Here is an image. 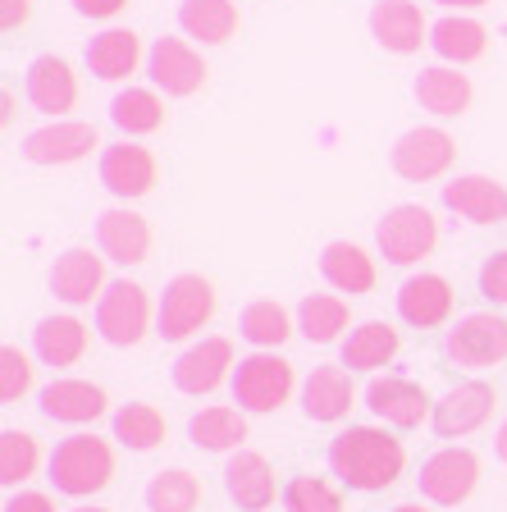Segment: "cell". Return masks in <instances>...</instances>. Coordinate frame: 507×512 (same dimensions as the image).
<instances>
[{"label": "cell", "mask_w": 507, "mask_h": 512, "mask_svg": "<svg viewBox=\"0 0 507 512\" xmlns=\"http://www.w3.org/2000/svg\"><path fill=\"white\" fill-rule=\"evenodd\" d=\"M329 471H334L348 490L380 494L407 471V448L393 430L384 426H348L329 439Z\"/></svg>", "instance_id": "cell-1"}, {"label": "cell", "mask_w": 507, "mask_h": 512, "mask_svg": "<svg viewBox=\"0 0 507 512\" xmlns=\"http://www.w3.org/2000/svg\"><path fill=\"white\" fill-rule=\"evenodd\" d=\"M46 467H51L55 494L87 499V494H101L115 480V448L101 435H69L55 444Z\"/></svg>", "instance_id": "cell-2"}, {"label": "cell", "mask_w": 507, "mask_h": 512, "mask_svg": "<svg viewBox=\"0 0 507 512\" xmlns=\"http://www.w3.org/2000/svg\"><path fill=\"white\" fill-rule=\"evenodd\" d=\"M151 330H156V307H151L147 288L133 279H110L96 302V334L110 348H138Z\"/></svg>", "instance_id": "cell-3"}, {"label": "cell", "mask_w": 507, "mask_h": 512, "mask_svg": "<svg viewBox=\"0 0 507 512\" xmlns=\"http://www.w3.org/2000/svg\"><path fill=\"white\" fill-rule=\"evenodd\" d=\"M215 302L220 298L206 275H174L156 302V334L165 343H188L201 334V325H211Z\"/></svg>", "instance_id": "cell-4"}, {"label": "cell", "mask_w": 507, "mask_h": 512, "mask_svg": "<svg viewBox=\"0 0 507 512\" xmlns=\"http://www.w3.org/2000/svg\"><path fill=\"white\" fill-rule=\"evenodd\" d=\"M229 384H233V403L243 412L265 416V412H279L293 398L297 375H293V362L279 357V352H252V357H243L233 366Z\"/></svg>", "instance_id": "cell-5"}, {"label": "cell", "mask_w": 507, "mask_h": 512, "mask_svg": "<svg viewBox=\"0 0 507 512\" xmlns=\"http://www.w3.org/2000/svg\"><path fill=\"white\" fill-rule=\"evenodd\" d=\"M375 247H380L389 266H421L439 247V220L425 206L402 202L393 211H384V220L375 224Z\"/></svg>", "instance_id": "cell-6"}, {"label": "cell", "mask_w": 507, "mask_h": 512, "mask_svg": "<svg viewBox=\"0 0 507 512\" xmlns=\"http://www.w3.org/2000/svg\"><path fill=\"white\" fill-rule=\"evenodd\" d=\"M448 362L462 371H489L507 362V316L498 311H471L444 334Z\"/></svg>", "instance_id": "cell-7"}, {"label": "cell", "mask_w": 507, "mask_h": 512, "mask_svg": "<svg viewBox=\"0 0 507 512\" xmlns=\"http://www.w3.org/2000/svg\"><path fill=\"white\" fill-rule=\"evenodd\" d=\"M453 160H457L453 133H444V128H434V124L407 128V133L393 142V151H389L393 174H398V179H407V183L444 179V174L453 170Z\"/></svg>", "instance_id": "cell-8"}, {"label": "cell", "mask_w": 507, "mask_h": 512, "mask_svg": "<svg viewBox=\"0 0 507 512\" xmlns=\"http://www.w3.org/2000/svg\"><path fill=\"white\" fill-rule=\"evenodd\" d=\"M421 499H430L434 508H457L476 494L480 485V458L462 444H444L439 453L421 462Z\"/></svg>", "instance_id": "cell-9"}, {"label": "cell", "mask_w": 507, "mask_h": 512, "mask_svg": "<svg viewBox=\"0 0 507 512\" xmlns=\"http://www.w3.org/2000/svg\"><path fill=\"white\" fill-rule=\"evenodd\" d=\"M233 343L224 334H211V339H197L179 352V362H174V389L188 398H206L215 394L224 380H233Z\"/></svg>", "instance_id": "cell-10"}, {"label": "cell", "mask_w": 507, "mask_h": 512, "mask_svg": "<svg viewBox=\"0 0 507 512\" xmlns=\"http://www.w3.org/2000/svg\"><path fill=\"white\" fill-rule=\"evenodd\" d=\"M96 174H101V183L115 192L119 202H138V197L156 192L160 160H156V151H151V147L124 138V142H115V147L101 151V165H96Z\"/></svg>", "instance_id": "cell-11"}, {"label": "cell", "mask_w": 507, "mask_h": 512, "mask_svg": "<svg viewBox=\"0 0 507 512\" xmlns=\"http://www.w3.org/2000/svg\"><path fill=\"white\" fill-rule=\"evenodd\" d=\"M151 247H156V229L142 211L133 206H110L96 220V252L115 261V266H142L151 261Z\"/></svg>", "instance_id": "cell-12"}, {"label": "cell", "mask_w": 507, "mask_h": 512, "mask_svg": "<svg viewBox=\"0 0 507 512\" xmlns=\"http://www.w3.org/2000/svg\"><path fill=\"white\" fill-rule=\"evenodd\" d=\"M147 74L156 83V92L165 96H197L206 87V60L197 55V46L183 42V37H156L147 51Z\"/></svg>", "instance_id": "cell-13"}, {"label": "cell", "mask_w": 507, "mask_h": 512, "mask_svg": "<svg viewBox=\"0 0 507 512\" xmlns=\"http://www.w3.org/2000/svg\"><path fill=\"white\" fill-rule=\"evenodd\" d=\"M494 403H498L494 384L462 380V384H453L439 403H434L430 426H434V435L439 439H466V435H476L489 416H494Z\"/></svg>", "instance_id": "cell-14"}, {"label": "cell", "mask_w": 507, "mask_h": 512, "mask_svg": "<svg viewBox=\"0 0 507 512\" xmlns=\"http://www.w3.org/2000/svg\"><path fill=\"white\" fill-rule=\"evenodd\" d=\"M101 147V133L96 124H83V119H51V124L32 128L23 138V160L32 165H78L92 151Z\"/></svg>", "instance_id": "cell-15"}, {"label": "cell", "mask_w": 507, "mask_h": 512, "mask_svg": "<svg viewBox=\"0 0 507 512\" xmlns=\"http://www.w3.org/2000/svg\"><path fill=\"white\" fill-rule=\"evenodd\" d=\"M366 407L393 430H416L434 416V398L407 375H375L366 384Z\"/></svg>", "instance_id": "cell-16"}, {"label": "cell", "mask_w": 507, "mask_h": 512, "mask_svg": "<svg viewBox=\"0 0 507 512\" xmlns=\"http://www.w3.org/2000/svg\"><path fill=\"white\" fill-rule=\"evenodd\" d=\"M106 284V256L92 252V247H69V252L55 256L51 293L64 307H92V302H101Z\"/></svg>", "instance_id": "cell-17"}, {"label": "cell", "mask_w": 507, "mask_h": 512, "mask_svg": "<svg viewBox=\"0 0 507 512\" xmlns=\"http://www.w3.org/2000/svg\"><path fill=\"white\" fill-rule=\"evenodd\" d=\"M23 92H28L32 110L46 119H64L69 110H78V74L74 64L60 60V55H37L28 64V78H23Z\"/></svg>", "instance_id": "cell-18"}, {"label": "cell", "mask_w": 507, "mask_h": 512, "mask_svg": "<svg viewBox=\"0 0 507 512\" xmlns=\"http://www.w3.org/2000/svg\"><path fill=\"white\" fill-rule=\"evenodd\" d=\"M42 416L46 421H60V426H92L110 412V398L101 384L92 380H74V375H60L42 389Z\"/></svg>", "instance_id": "cell-19"}, {"label": "cell", "mask_w": 507, "mask_h": 512, "mask_svg": "<svg viewBox=\"0 0 507 512\" xmlns=\"http://www.w3.org/2000/svg\"><path fill=\"white\" fill-rule=\"evenodd\" d=\"M370 37L389 55H416L430 42V23H425L416 0H375L370 5Z\"/></svg>", "instance_id": "cell-20"}, {"label": "cell", "mask_w": 507, "mask_h": 512, "mask_svg": "<svg viewBox=\"0 0 507 512\" xmlns=\"http://www.w3.org/2000/svg\"><path fill=\"white\" fill-rule=\"evenodd\" d=\"M444 206L471 224H503L507 220V183L489 174H457L444 183Z\"/></svg>", "instance_id": "cell-21"}, {"label": "cell", "mask_w": 507, "mask_h": 512, "mask_svg": "<svg viewBox=\"0 0 507 512\" xmlns=\"http://www.w3.org/2000/svg\"><path fill=\"white\" fill-rule=\"evenodd\" d=\"M412 92L421 101V110H430L434 119H457L476 101V87H471L466 74H457V64H430V69H421Z\"/></svg>", "instance_id": "cell-22"}, {"label": "cell", "mask_w": 507, "mask_h": 512, "mask_svg": "<svg viewBox=\"0 0 507 512\" xmlns=\"http://www.w3.org/2000/svg\"><path fill=\"white\" fill-rule=\"evenodd\" d=\"M357 403V389H352V371L343 366H316V371L302 380V412L307 421H320V426H334L352 412Z\"/></svg>", "instance_id": "cell-23"}, {"label": "cell", "mask_w": 507, "mask_h": 512, "mask_svg": "<svg viewBox=\"0 0 507 512\" xmlns=\"http://www.w3.org/2000/svg\"><path fill=\"white\" fill-rule=\"evenodd\" d=\"M398 316L412 330H439L453 316V284L444 275H412L398 288Z\"/></svg>", "instance_id": "cell-24"}, {"label": "cell", "mask_w": 507, "mask_h": 512, "mask_svg": "<svg viewBox=\"0 0 507 512\" xmlns=\"http://www.w3.org/2000/svg\"><path fill=\"white\" fill-rule=\"evenodd\" d=\"M83 60L96 78L124 83V78L138 74V64H142V37L133 28H106L83 46Z\"/></svg>", "instance_id": "cell-25"}, {"label": "cell", "mask_w": 507, "mask_h": 512, "mask_svg": "<svg viewBox=\"0 0 507 512\" xmlns=\"http://www.w3.org/2000/svg\"><path fill=\"white\" fill-rule=\"evenodd\" d=\"M224 490L243 512H265L275 503V467L261 458V453H247L238 448L224 467Z\"/></svg>", "instance_id": "cell-26"}, {"label": "cell", "mask_w": 507, "mask_h": 512, "mask_svg": "<svg viewBox=\"0 0 507 512\" xmlns=\"http://www.w3.org/2000/svg\"><path fill=\"white\" fill-rule=\"evenodd\" d=\"M398 348H402V334L393 330L389 320H361V325L348 330V339H343V362L338 366L361 371V375H375L398 357Z\"/></svg>", "instance_id": "cell-27"}, {"label": "cell", "mask_w": 507, "mask_h": 512, "mask_svg": "<svg viewBox=\"0 0 507 512\" xmlns=\"http://www.w3.org/2000/svg\"><path fill=\"white\" fill-rule=\"evenodd\" d=\"M87 325L78 316H46L37 320V330H32V357L42 366H55V371H64V366H78L87 352Z\"/></svg>", "instance_id": "cell-28"}, {"label": "cell", "mask_w": 507, "mask_h": 512, "mask_svg": "<svg viewBox=\"0 0 507 512\" xmlns=\"http://www.w3.org/2000/svg\"><path fill=\"white\" fill-rule=\"evenodd\" d=\"M320 279H325L334 293H375V256L366 252V247L357 243H325V252H320Z\"/></svg>", "instance_id": "cell-29"}, {"label": "cell", "mask_w": 507, "mask_h": 512, "mask_svg": "<svg viewBox=\"0 0 507 512\" xmlns=\"http://www.w3.org/2000/svg\"><path fill=\"white\" fill-rule=\"evenodd\" d=\"M179 28L201 46H224L238 37L243 14L233 0H183L179 5Z\"/></svg>", "instance_id": "cell-30"}, {"label": "cell", "mask_w": 507, "mask_h": 512, "mask_svg": "<svg viewBox=\"0 0 507 512\" xmlns=\"http://www.w3.org/2000/svg\"><path fill=\"white\" fill-rule=\"evenodd\" d=\"M430 51L444 64H476L489 51V28L480 19H466V14H448L430 28Z\"/></svg>", "instance_id": "cell-31"}, {"label": "cell", "mask_w": 507, "mask_h": 512, "mask_svg": "<svg viewBox=\"0 0 507 512\" xmlns=\"http://www.w3.org/2000/svg\"><path fill=\"white\" fill-rule=\"evenodd\" d=\"M188 439L197 448H206V453H238L247 444V412L243 407H224V403L201 407L188 421Z\"/></svg>", "instance_id": "cell-32"}, {"label": "cell", "mask_w": 507, "mask_h": 512, "mask_svg": "<svg viewBox=\"0 0 507 512\" xmlns=\"http://www.w3.org/2000/svg\"><path fill=\"white\" fill-rule=\"evenodd\" d=\"M238 334H243L256 352H275L297 334V316H288V307L275 298L247 302L243 316H238Z\"/></svg>", "instance_id": "cell-33"}, {"label": "cell", "mask_w": 507, "mask_h": 512, "mask_svg": "<svg viewBox=\"0 0 507 512\" xmlns=\"http://www.w3.org/2000/svg\"><path fill=\"white\" fill-rule=\"evenodd\" d=\"M169 119L160 92L151 87H124V92L110 101V124L124 133V138H147V133H160Z\"/></svg>", "instance_id": "cell-34"}, {"label": "cell", "mask_w": 507, "mask_h": 512, "mask_svg": "<svg viewBox=\"0 0 507 512\" xmlns=\"http://www.w3.org/2000/svg\"><path fill=\"white\" fill-rule=\"evenodd\" d=\"M348 325H352V311L338 293H307V298L297 302V334L307 343L348 339V334H343Z\"/></svg>", "instance_id": "cell-35"}, {"label": "cell", "mask_w": 507, "mask_h": 512, "mask_svg": "<svg viewBox=\"0 0 507 512\" xmlns=\"http://www.w3.org/2000/svg\"><path fill=\"white\" fill-rule=\"evenodd\" d=\"M110 430H115V439L128 453H151V448H160L169 435L165 412H160L156 403H124L110 416Z\"/></svg>", "instance_id": "cell-36"}, {"label": "cell", "mask_w": 507, "mask_h": 512, "mask_svg": "<svg viewBox=\"0 0 507 512\" xmlns=\"http://www.w3.org/2000/svg\"><path fill=\"white\" fill-rule=\"evenodd\" d=\"M142 499H147V512H197L201 508V480L183 467L156 471Z\"/></svg>", "instance_id": "cell-37"}, {"label": "cell", "mask_w": 507, "mask_h": 512, "mask_svg": "<svg viewBox=\"0 0 507 512\" xmlns=\"http://www.w3.org/2000/svg\"><path fill=\"white\" fill-rule=\"evenodd\" d=\"M42 467V448L28 430H0V485L5 490H19L23 480L37 476Z\"/></svg>", "instance_id": "cell-38"}, {"label": "cell", "mask_w": 507, "mask_h": 512, "mask_svg": "<svg viewBox=\"0 0 507 512\" xmlns=\"http://www.w3.org/2000/svg\"><path fill=\"white\" fill-rule=\"evenodd\" d=\"M279 499H284V512H343V494L325 476H293Z\"/></svg>", "instance_id": "cell-39"}, {"label": "cell", "mask_w": 507, "mask_h": 512, "mask_svg": "<svg viewBox=\"0 0 507 512\" xmlns=\"http://www.w3.org/2000/svg\"><path fill=\"white\" fill-rule=\"evenodd\" d=\"M28 389H32V357L19 352L14 343H5V348H0V403L5 407L23 403Z\"/></svg>", "instance_id": "cell-40"}, {"label": "cell", "mask_w": 507, "mask_h": 512, "mask_svg": "<svg viewBox=\"0 0 507 512\" xmlns=\"http://www.w3.org/2000/svg\"><path fill=\"white\" fill-rule=\"evenodd\" d=\"M480 293H485L494 307H507V247L480 266Z\"/></svg>", "instance_id": "cell-41"}, {"label": "cell", "mask_w": 507, "mask_h": 512, "mask_svg": "<svg viewBox=\"0 0 507 512\" xmlns=\"http://www.w3.org/2000/svg\"><path fill=\"white\" fill-rule=\"evenodd\" d=\"M5 512H60L55 508L51 494H37V490H19L5 499Z\"/></svg>", "instance_id": "cell-42"}, {"label": "cell", "mask_w": 507, "mask_h": 512, "mask_svg": "<svg viewBox=\"0 0 507 512\" xmlns=\"http://www.w3.org/2000/svg\"><path fill=\"white\" fill-rule=\"evenodd\" d=\"M128 5H133V0H74V10L83 14V19H115Z\"/></svg>", "instance_id": "cell-43"}, {"label": "cell", "mask_w": 507, "mask_h": 512, "mask_svg": "<svg viewBox=\"0 0 507 512\" xmlns=\"http://www.w3.org/2000/svg\"><path fill=\"white\" fill-rule=\"evenodd\" d=\"M28 14H32L28 0H0V28H5V32L23 28V23H28Z\"/></svg>", "instance_id": "cell-44"}, {"label": "cell", "mask_w": 507, "mask_h": 512, "mask_svg": "<svg viewBox=\"0 0 507 512\" xmlns=\"http://www.w3.org/2000/svg\"><path fill=\"white\" fill-rule=\"evenodd\" d=\"M434 5H444V10H480L489 0H434Z\"/></svg>", "instance_id": "cell-45"}, {"label": "cell", "mask_w": 507, "mask_h": 512, "mask_svg": "<svg viewBox=\"0 0 507 512\" xmlns=\"http://www.w3.org/2000/svg\"><path fill=\"white\" fill-rule=\"evenodd\" d=\"M494 453H498V462H507V421L498 426V435H494Z\"/></svg>", "instance_id": "cell-46"}, {"label": "cell", "mask_w": 507, "mask_h": 512, "mask_svg": "<svg viewBox=\"0 0 507 512\" xmlns=\"http://www.w3.org/2000/svg\"><path fill=\"white\" fill-rule=\"evenodd\" d=\"M393 512H430V508H425V503H398Z\"/></svg>", "instance_id": "cell-47"}, {"label": "cell", "mask_w": 507, "mask_h": 512, "mask_svg": "<svg viewBox=\"0 0 507 512\" xmlns=\"http://www.w3.org/2000/svg\"><path fill=\"white\" fill-rule=\"evenodd\" d=\"M74 512H110V508H92V503H83V508H74Z\"/></svg>", "instance_id": "cell-48"}]
</instances>
